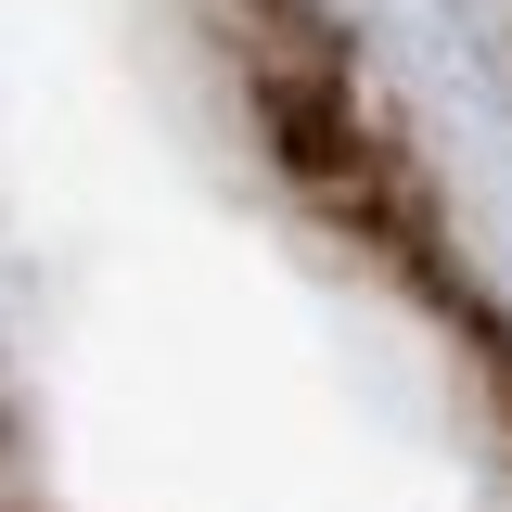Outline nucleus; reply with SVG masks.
<instances>
[{
  "label": "nucleus",
  "mask_w": 512,
  "mask_h": 512,
  "mask_svg": "<svg viewBox=\"0 0 512 512\" xmlns=\"http://www.w3.org/2000/svg\"><path fill=\"white\" fill-rule=\"evenodd\" d=\"M269 128H282V154H295V180L320 192V205H346V218H384L397 205V167H384L372 116H359V90L320 64V77H269Z\"/></svg>",
  "instance_id": "1"
},
{
  "label": "nucleus",
  "mask_w": 512,
  "mask_h": 512,
  "mask_svg": "<svg viewBox=\"0 0 512 512\" xmlns=\"http://www.w3.org/2000/svg\"><path fill=\"white\" fill-rule=\"evenodd\" d=\"M487 346H500V397H512V320H487Z\"/></svg>",
  "instance_id": "2"
},
{
  "label": "nucleus",
  "mask_w": 512,
  "mask_h": 512,
  "mask_svg": "<svg viewBox=\"0 0 512 512\" xmlns=\"http://www.w3.org/2000/svg\"><path fill=\"white\" fill-rule=\"evenodd\" d=\"M0 448H13V359H0Z\"/></svg>",
  "instance_id": "3"
}]
</instances>
